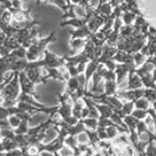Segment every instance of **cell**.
Returning <instances> with one entry per match:
<instances>
[{"label":"cell","mask_w":156,"mask_h":156,"mask_svg":"<svg viewBox=\"0 0 156 156\" xmlns=\"http://www.w3.org/2000/svg\"><path fill=\"white\" fill-rule=\"evenodd\" d=\"M145 154L146 156H156V145L152 140H151L147 145L145 149Z\"/></svg>","instance_id":"6da1fadb"},{"label":"cell","mask_w":156,"mask_h":156,"mask_svg":"<svg viewBox=\"0 0 156 156\" xmlns=\"http://www.w3.org/2000/svg\"><path fill=\"white\" fill-rule=\"evenodd\" d=\"M136 108L138 109H141V110H146L149 108V101L146 100L145 98H140L137 103L135 104Z\"/></svg>","instance_id":"7a4b0ae2"},{"label":"cell","mask_w":156,"mask_h":156,"mask_svg":"<svg viewBox=\"0 0 156 156\" xmlns=\"http://www.w3.org/2000/svg\"><path fill=\"white\" fill-rule=\"evenodd\" d=\"M9 125L12 126L13 128H17L20 125L21 123V120H20V118L18 117V116H12L9 119Z\"/></svg>","instance_id":"3957f363"},{"label":"cell","mask_w":156,"mask_h":156,"mask_svg":"<svg viewBox=\"0 0 156 156\" xmlns=\"http://www.w3.org/2000/svg\"><path fill=\"white\" fill-rule=\"evenodd\" d=\"M132 117H134L137 119H143L147 117V112L145 110H141V109H137L133 112Z\"/></svg>","instance_id":"277c9868"},{"label":"cell","mask_w":156,"mask_h":156,"mask_svg":"<svg viewBox=\"0 0 156 156\" xmlns=\"http://www.w3.org/2000/svg\"><path fill=\"white\" fill-rule=\"evenodd\" d=\"M77 140H78V141H79L81 144H85L86 142H87L88 138H87V135L86 133H81V134L78 135Z\"/></svg>","instance_id":"5b68a950"},{"label":"cell","mask_w":156,"mask_h":156,"mask_svg":"<svg viewBox=\"0 0 156 156\" xmlns=\"http://www.w3.org/2000/svg\"><path fill=\"white\" fill-rule=\"evenodd\" d=\"M107 134L109 138H114L117 136V129L115 128H108Z\"/></svg>","instance_id":"8992f818"},{"label":"cell","mask_w":156,"mask_h":156,"mask_svg":"<svg viewBox=\"0 0 156 156\" xmlns=\"http://www.w3.org/2000/svg\"><path fill=\"white\" fill-rule=\"evenodd\" d=\"M29 153L33 156V155H36L38 153V148L36 146H31L30 149H29Z\"/></svg>","instance_id":"52a82bcc"},{"label":"cell","mask_w":156,"mask_h":156,"mask_svg":"<svg viewBox=\"0 0 156 156\" xmlns=\"http://www.w3.org/2000/svg\"><path fill=\"white\" fill-rule=\"evenodd\" d=\"M41 156H53V155H52V154H51V153H49V152L44 151V152H42V153H41Z\"/></svg>","instance_id":"ba28073f"},{"label":"cell","mask_w":156,"mask_h":156,"mask_svg":"<svg viewBox=\"0 0 156 156\" xmlns=\"http://www.w3.org/2000/svg\"><path fill=\"white\" fill-rule=\"evenodd\" d=\"M33 156H38V155H37V154H36V155H33Z\"/></svg>","instance_id":"9c48e42d"}]
</instances>
